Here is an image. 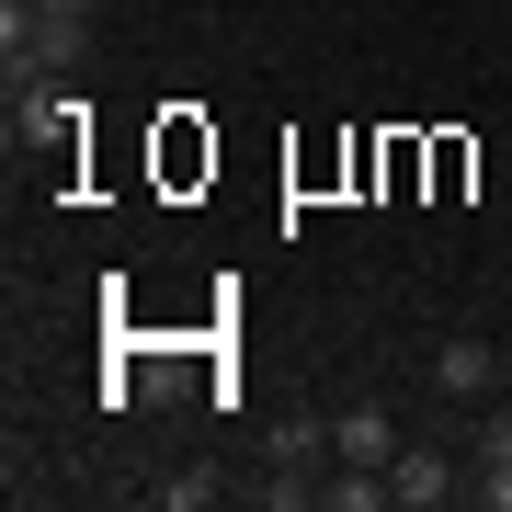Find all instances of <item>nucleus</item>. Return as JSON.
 I'll list each match as a JSON object with an SVG mask.
<instances>
[{"mask_svg":"<svg viewBox=\"0 0 512 512\" xmlns=\"http://www.w3.org/2000/svg\"><path fill=\"white\" fill-rule=\"evenodd\" d=\"M319 456H330V421H319V410H285V421H274V467H296V478H308Z\"/></svg>","mask_w":512,"mask_h":512,"instance_id":"20e7f679","label":"nucleus"},{"mask_svg":"<svg viewBox=\"0 0 512 512\" xmlns=\"http://www.w3.org/2000/svg\"><path fill=\"white\" fill-rule=\"evenodd\" d=\"M501 387H512V353H501Z\"/></svg>","mask_w":512,"mask_h":512,"instance_id":"9d476101","label":"nucleus"},{"mask_svg":"<svg viewBox=\"0 0 512 512\" xmlns=\"http://www.w3.org/2000/svg\"><path fill=\"white\" fill-rule=\"evenodd\" d=\"M467 467H512V399H478V456Z\"/></svg>","mask_w":512,"mask_h":512,"instance_id":"423d86ee","label":"nucleus"},{"mask_svg":"<svg viewBox=\"0 0 512 512\" xmlns=\"http://www.w3.org/2000/svg\"><path fill=\"white\" fill-rule=\"evenodd\" d=\"M433 387H444L456 410H478V399L501 387V353L478 342V330H444V342H433Z\"/></svg>","mask_w":512,"mask_h":512,"instance_id":"f257e3e1","label":"nucleus"},{"mask_svg":"<svg viewBox=\"0 0 512 512\" xmlns=\"http://www.w3.org/2000/svg\"><path fill=\"white\" fill-rule=\"evenodd\" d=\"M467 490L490 501V512H512V467H467Z\"/></svg>","mask_w":512,"mask_h":512,"instance_id":"6e6552de","label":"nucleus"},{"mask_svg":"<svg viewBox=\"0 0 512 512\" xmlns=\"http://www.w3.org/2000/svg\"><path fill=\"white\" fill-rule=\"evenodd\" d=\"M319 501H342V512H387V501H399V490H387V467H342V478H330Z\"/></svg>","mask_w":512,"mask_h":512,"instance_id":"39448f33","label":"nucleus"},{"mask_svg":"<svg viewBox=\"0 0 512 512\" xmlns=\"http://www.w3.org/2000/svg\"><path fill=\"white\" fill-rule=\"evenodd\" d=\"M205 501H217V478H205V467H183V478H160V512H205Z\"/></svg>","mask_w":512,"mask_h":512,"instance_id":"0eeeda50","label":"nucleus"},{"mask_svg":"<svg viewBox=\"0 0 512 512\" xmlns=\"http://www.w3.org/2000/svg\"><path fill=\"white\" fill-rule=\"evenodd\" d=\"M387 490H399V512H444V501L467 490V467L433 456V444H399V456H387Z\"/></svg>","mask_w":512,"mask_h":512,"instance_id":"f03ea898","label":"nucleus"},{"mask_svg":"<svg viewBox=\"0 0 512 512\" xmlns=\"http://www.w3.org/2000/svg\"><path fill=\"white\" fill-rule=\"evenodd\" d=\"M387 456H399V433H387V410H376V399L330 410V467H387Z\"/></svg>","mask_w":512,"mask_h":512,"instance_id":"7ed1b4c3","label":"nucleus"},{"mask_svg":"<svg viewBox=\"0 0 512 512\" xmlns=\"http://www.w3.org/2000/svg\"><path fill=\"white\" fill-rule=\"evenodd\" d=\"M35 12H69V23H92V12H103V0H35Z\"/></svg>","mask_w":512,"mask_h":512,"instance_id":"1a4fd4ad","label":"nucleus"}]
</instances>
